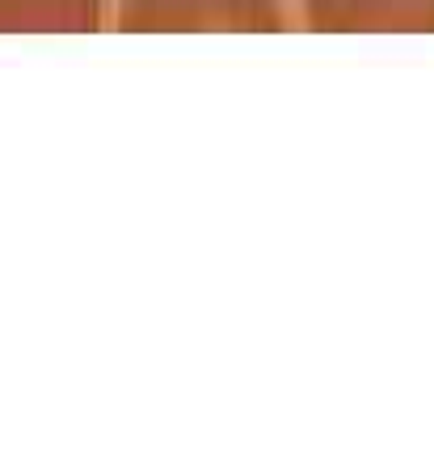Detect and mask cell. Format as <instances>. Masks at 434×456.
Instances as JSON below:
<instances>
[{
    "mask_svg": "<svg viewBox=\"0 0 434 456\" xmlns=\"http://www.w3.org/2000/svg\"><path fill=\"white\" fill-rule=\"evenodd\" d=\"M321 30H434V0H308Z\"/></svg>",
    "mask_w": 434,
    "mask_h": 456,
    "instance_id": "cell-2",
    "label": "cell"
},
{
    "mask_svg": "<svg viewBox=\"0 0 434 456\" xmlns=\"http://www.w3.org/2000/svg\"><path fill=\"white\" fill-rule=\"evenodd\" d=\"M131 21L157 30H181V26H274V9L266 0H135Z\"/></svg>",
    "mask_w": 434,
    "mask_h": 456,
    "instance_id": "cell-1",
    "label": "cell"
},
{
    "mask_svg": "<svg viewBox=\"0 0 434 456\" xmlns=\"http://www.w3.org/2000/svg\"><path fill=\"white\" fill-rule=\"evenodd\" d=\"M93 0H0V30H81Z\"/></svg>",
    "mask_w": 434,
    "mask_h": 456,
    "instance_id": "cell-3",
    "label": "cell"
}]
</instances>
